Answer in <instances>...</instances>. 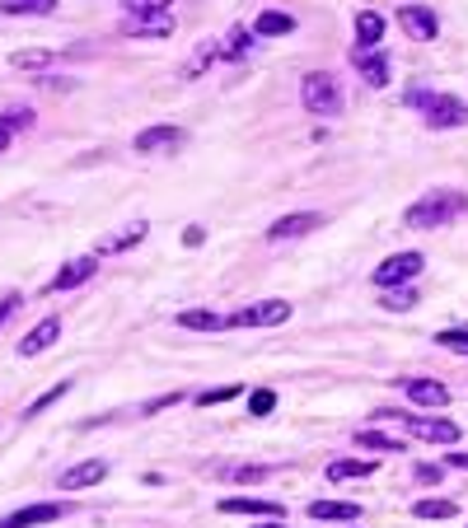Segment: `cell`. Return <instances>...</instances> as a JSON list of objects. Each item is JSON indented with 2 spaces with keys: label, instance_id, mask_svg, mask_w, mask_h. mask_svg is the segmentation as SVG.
Returning a JSON list of instances; mask_svg holds the SVG:
<instances>
[{
  "label": "cell",
  "instance_id": "obj_43",
  "mask_svg": "<svg viewBox=\"0 0 468 528\" xmlns=\"http://www.w3.org/2000/svg\"><path fill=\"white\" fill-rule=\"evenodd\" d=\"M10 141H15V136H5V132H0V154H5V150H10Z\"/></svg>",
  "mask_w": 468,
  "mask_h": 528
},
{
  "label": "cell",
  "instance_id": "obj_32",
  "mask_svg": "<svg viewBox=\"0 0 468 528\" xmlns=\"http://www.w3.org/2000/svg\"><path fill=\"white\" fill-rule=\"evenodd\" d=\"M271 468L267 463H239V468H229V481H239V486H253V481H267Z\"/></svg>",
  "mask_w": 468,
  "mask_h": 528
},
{
  "label": "cell",
  "instance_id": "obj_22",
  "mask_svg": "<svg viewBox=\"0 0 468 528\" xmlns=\"http://www.w3.org/2000/svg\"><path fill=\"white\" fill-rule=\"evenodd\" d=\"M178 322H183V328H192V333H216V328H225V318H220L216 309H183Z\"/></svg>",
  "mask_w": 468,
  "mask_h": 528
},
{
  "label": "cell",
  "instance_id": "obj_18",
  "mask_svg": "<svg viewBox=\"0 0 468 528\" xmlns=\"http://www.w3.org/2000/svg\"><path fill=\"white\" fill-rule=\"evenodd\" d=\"M403 388H408V397L417 402V407H445L450 402V388L436 384V379H403Z\"/></svg>",
  "mask_w": 468,
  "mask_h": 528
},
{
  "label": "cell",
  "instance_id": "obj_6",
  "mask_svg": "<svg viewBox=\"0 0 468 528\" xmlns=\"http://www.w3.org/2000/svg\"><path fill=\"white\" fill-rule=\"evenodd\" d=\"M187 145V132L183 127H145L136 136V154H174Z\"/></svg>",
  "mask_w": 468,
  "mask_h": 528
},
{
  "label": "cell",
  "instance_id": "obj_11",
  "mask_svg": "<svg viewBox=\"0 0 468 528\" xmlns=\"http://www.w3.org/2000/svg\"><path fill=\"white\" fill-rule=\"evenodd\" d=\"M403 421H408V430H412L417 439H426V444H454V439H459V426L445 421V417H403Z\"/></svg>",
  "mask_w": 468,
  "mask_h": 528
},
{
  "label": "cell",
  "instance_id": "obj_39",
  "mask_svg": "<svg viewBox=\"0 0 468 528\" xmlns=\"http://www.w3.org/2000/svg\"><path fill=\"white\" fill-rule=\"evenodd\" d=\"M202 238H207L202 225H187V229H183V243H187V248H202Z\"/></svg>",
  "mask_w": 468,
  "mask_h": 528
},
{
  "label": "cell",
  "instance_id": "obj_37",
  "mask_svg": "<svg viewBox=\"0 0 468 528\" xmlns=\"http://www.w3.org/2000/svg\"><path fill=\"white\" fill-rule=\"evenodd\" d=\"M436 342L450 351H468V328H445V333H436Z\"/></svg>",
  "mask_w": 468,
  "mask_h": 528
},
{
  "label": "cell",
  "instance_id": "obj_30",
  "mask_svg": "<svg viewBox=\"0 0 468 528\" xmlns=\"http://www.w3.org/2000/svg\"><path fill=\"white\" fill-rule=\"evenodd\" d=\"M33 127V108H10V112H0V132L15 136V132H28Z\"/></svg>",
  "mask_w": 468,
  "mask_h": 528
},
{
  "label": "cell",
  "instance_id": "obj_42",
  "mask_svg": "<svg viewBox=\"0 0 468 528\" xmlns=\"http://www.w3.org/2000/svg\"><path fill=\"white\" fill-rule=\"evenodd\" d=\"M258 528H286V519H262Z\"/></svg>",
  "mask_w": 468,
  "mask_h": 528
},
{
  "label": "cell",
  "instance_id": "obj_33",
  "mask_svg": "<svg viewBox=\"0 0 468 528\" xmlns=\"http://www.w3.org/2000/svg\"><path fill=\"white\" fill-rule=\"evenodd\" d=\"M388 313H408L412 304H417V295L408 290V286H394V290H384V300H379Z\"/></svg>",
  "mask_w": 468,
  "mask_h": 528
},
{
  "label": "cell",
  "instance_id": "obj_2",
  "mask_svg": "<svg viewBox=\"0 0 468 528\" xmlns=\"http://www.w3.org/2000/svg\"><path fill=\"white\" fill-rule=\"evenodd\" d=\"M408 103H417L421 117H426V127H436V132H450V127H463V121H468V103L454 99V94H436V90L426 94V90H412Z\"/></svg>",
  "mask_w": 468,
  "mask_h": 528
},
{
  "label": "cell",
  "instance_id": "obj_40",
  "mask_svg": "<svg viewBox=\"0 0 468 528\" xmlns=\"http://www.w3.org/2000/svg\"><path fill=\"white\" fill-rule=\"evenodd\" d=\"M417 481H431V486H436V481H441V468H436V463H421V468H417Z\"/></svg>",
  "mask_w": 468,
  "mask_h": 528
},
{
  "label": "cell",
  "instance_id": "obj_35",
  "mask_svg": "<svg viewBox=\"0 0 468 528\" xmlns=\"http://www.w3.org/2000/svg\"><path fill=\"white\" fill-rule=\"evenodd\" d=\"M239 393H244L239 384H229V388H207V393H197V407H220V402L239 397Z\"/></svg>",
  "mask_w": 468,
  "mask_h": 528
},
{
  "label": "cell",
  "instance_id": "obj_38",
  "mask_svg": "<svg viewBox=\"0 0 468 528\" xmlns=\"http://www.w3.org/2000/svg\"><path fill=\"white\" fill-rule=\"evenodd\" d=\"M19 304H24V295H19V290H5V295H0V322H5Z\"/></svg>",
  "mask_w": 468,
  "mask_h": 528
},
{
  "label": "cell",
  "instance_id": "obj_23",
  "mask_svg": "<svg viewBox=\"0 0 468 528\" xmlns=\"http://www.w3.org/2000/svg\"><path fill=\"white\" fill-rule=\"evenodd\" d=\"M375 463L370 459H333L328 463V481H351V477H370Z\"/></svg>",
  "mask_w": 468,
  "mask_h": 528
},
{
  "label": "cell",
  "instance_id": "obj_7",
  "mask_svg": "<svg viewBox=\"0 0 468 528\" xmlns=\"http://www.w3.org/2000/svg\"><path fill=\"white\" fill-rule=\"evenodd\" d=\"M94 271H99V258H94V253H90V258H70V262H66V267H61V271H57V276L48 280L43 290H48V295L75 290V286H85V280H90Z\"/></svg>",
  "mask_w": 468,
  "mask_h": 528
},
{
  "label": "cell",
  "instance_id": "obj_20",
  "mask_svg": "<svg viewBox=\"0 0 468 528\" xmlns=\"http://www.w3.org/2000/svg\"><path fill=\"white\" fill-rule=\"evenodd\" d=\"M291 28H295V19H291L286 10H262V15L253 19V33H258V37H286Z\"/></svg>",
  "mask_w": 468,
  "mask_h": 528
},
{
  "label": "cell",
  "instance_id": "obj_17",
  "mask_svg": "<svg viewBox=\"0 0 468 528\" xmlns=\"http://www.w3.org/2000/svg\"><path fill=\"white\" fill-rule=\"evenodd\" d=\"M57 337H61V318H43L33 333H24V337H19V355H43Z\"/></svg>",
  "mask_w": 468,
  "mask_h": 528
},
{
  "label": "cell",
  "instance_id": "obj_9",
  "mask_svg": "<svg viewBox=\"0 0 468 528\" xmlns=\"http://www.w3.org/2000/svg\"><path fill=\"white\" fill-rule=\"evenodd\" d=\"M319 225H324V216H314V211H295V216L271 220L267 238H271V243H291V238H304L309 229H319Z\"/></svg>",
  "mask_w": 468,
  "mask_h": 528
},
{
  "label": "cell",
  "instance_id": "obj_27",
  "mask_svg": "<svg viewBox=\"0 0 468 528\" xmlns=\"http://www.w3.org/2000/svg\"><path fill=\"white\" fill-rule=\"evenodd\" d=\"M145 229H150L145 220H136V225H127L122 234H112V238L103 243V253H122V248H132V243H141V238H145Z\"/></svg>",
  "mask_w": 468,
  "mask_h": 528
},
{
  "label": "cell",
  "instance_id": "obj_15",
  "mask_svg": "<svg viewBox=\"0 0 468 528\" xmlns=\"http://www.w3.org/2000/svg\"><path fill=\"white\" fill-rule=\"evenodd\" d=\"M304 514L309 519H324V523H356L361 505H351V501H309Z\"/></svg>",
  "mask_w": 468,
  "mask_h": 528
},
{
  "label": "cell",
  "instance_id": "obj_29",
  "mask_svg": "<svg viewBox=\"0 0 468 528\" xmlns=\"http://www.w3.org/2000/svg\"><path fill=\"white\" fill-rule=\"evenodd\" d=\"M356 444H361V449H379V454H403V444L394 435H379V430H361Z\"/></svg>",
  "mask_w": 468,
  "mask_h": 528
},
{
  "label": "cell",
  "instance_id": "obj_16",
  "mask_svg": "<svg viewBox=\"0 0 468 528\" xmlns=\"http://www.w3.org/2000/svg\"><path fill=\"white\" fill-rule=\"evenodd\" d=\"M351 66L366 75L370 90H384V85H388V57H384V52H356V48H351Z\"/></svg>",
  "mask_w": 468,
  "mask_h": 528
},
{
  "label": "cell",
  "instance_id": "obj_24",
  "mask_svg": "<svg viewBox=\"0 0 468 528\" xmlns=\"http://www.w3.org/2000/svg\"><path fill=\"white\" fill-rule=\"evenodd\" d=\"M57 0H0V15L10 19H28V15H52Z\"/></svg>",
  "mask_w": 468,
  "mask_h": 528
},
{
  "label": "cell",
  "instance_id": "obj_14",
  "mask_svg": "<svg viewBox=\"0 0 468 528\" xmlns=\"http://www.w3.org/2000/svg\"><path fill=\"white\" fill-rule=\"evenodd\" d=\"M122 33H132V37H174V15H127Z\"/></svg>",
  "mask_w": 468,
  "mask_h": 528
},
{
  "label": "cell",
  "instance_id": "obj_31",
  "mask_svg": "<svg viewBox=\"0 0 468 528\" xmlns=\"http://www.w3.org/2000/svg\"><path fill=\"white\" fill-rule=\"evenodd\" d=\"M48 61H52V52H48V48H28V52H15V57H10V66H15V70H43Z\"/></svg>",
  "mask_w": 468,
  "mask_h": 528
},
{
  "label": "cell",
  "instance_id": "obj_3",
  "mask_svg": "<svg viewBox=\"0 0 468 528\" xmlns=\"http://www.w3.org/2000/svg\"><path fill=\"white\" fill-rule=\"evenodd\" d=\"M300 103L314 112V117H337V112H342V85H337V75L309 70V75L300 79Z\"/></svg>",
  "mask_w": 468,
  "mask_h": 528
},
{
  "label": "cell",
  "instance_id": "obj_25",
  "mask_svg": "<svg viewBox=\"0 0 468 528\" xmlns=\"http://www.w3.org/2000/svg\"><path fill=\"white\" fill-rule=\"evenodd\" d=\"M253 52V28H229V37H225V48H220V57L225 61H239V57H249Z\"/></svg>",
  "mask_w": 468,
  "mask_h": 528
},
{
  "label": "cell",
  "instance_id": "obj_13",
  "mask_svg": "<svg viewBox=\"0 0 468 528\" xmlns=\"http://www.w3.org/2000/svg\"><path fill=\"white\" fill-rule=\"evenodd\" d=\"M220 514H258V519H286V510L277 501H258V496H225Z\"/></svg>",
  "mask_w": 468,
  "mask_h": 528
},
{
  "label": "cell",
  "instance_id": "obj_5",
  "mask_svg": "<svg viewBox=\"0 0 468 528\" xmlns=\"http://www.w3.org/2000/svg\"><path fill=\"white\" fill-rule=\"evenodd\" d=\"M421 267H426V258H421V253H394V258H384V262L375 267V286H384V290L408 286V280H417V276H421Z\"/></svg>",
  "mask_w": 468,
  "mask_h": 528
},
{
  "label": "cell",
  "instance_id": "obj_8",
  "mask_svg": "<svg viewBox=\"0 0 468 528\" xmlns=\"http://www.w3.org/2000/svg\"><path fill=\"white\" fill-rule=\"evenodd\" d=\"M399 24L417 37V43H431V37L441 33V19L431 5H399Z\"/></svg>",
  "mask_w": 468,
  "mask_h": 528
},
{
  "label": "cell",
  "instance_id": "obj_26",
  "mask_svg": "<svg viewBox=\"0 0 468 528\" xmlns=\"http://www.w3.org/2000/svg\"><path fill=\"white\" fill-rule=\"evenodd\" d=\"M66 393H70V379H61V384H57V388H48L43 397H33L28 407H24V421H33V417H43L48 407H57V402H61Z\"/></svg>",
  "mask_w": 468,
  "mask_h": 528
},
{
  "label": "cell",
  "instance_id": "obj_19",
  "mask_svg": "<svg viewBox=\"0 0 468 528\" xmlns=\"http://www.w3.org/2000/svg\"><path fill=\"white\" fill-rule=\"evenodd\" d=\"M379 37H384V15L361 10V15H356V52H375Z\"/></svg>",
  "mask_w": 468,
  "mask_h": 528
},
{
  "label": "cell",
  "instance_id": "obj_34",
  "mask_svg": "<svg viewBox=\"0 0 468 528\" xmlns=\"http://www.w3.org/2000/svg\"><path fill=\"white\" fill-rule=\"evenodd\" d=\"M277 412V393L271 388H258L253 397H249V417H271Z\"/></svg>",
  "mask_w": 468,
  "mask_h": 528
},
{
  "label": "cell",
  "instance_id": "obj_10",
  "mask_svg": "<svg viewBox=\"0 0 468 528\" xmlns=\"http://www.w3.org/2000/svg\"><path fill=\"white\" fill-rule=\"evenodd\" d=\"M108 477V463L103 459H85V463H75L57 477V491H80V486H99Z\"/></svg>",
  "mask_w": 468,
  "mask_h": 528
},
{
  "label": "cell",
  "instance_id": "obj_36",
  "mask_svg": "<svg viewBox=\"0 0 468 528\" xmlns=\"http://www.w3.org/2000/svg\"><path fill=\"white\" fill-rule=\"evenodd\" d=\"M174 0H127V10L132 15H169Z\"/></svg>",
  "mask_w": 468,
  "mask_h": 528
},
{
  "label": "cell",
  "instance_id": "obj_4",
  "mask_svg": "<svg viewBox=\"0 0 468 528\" xmlns=\"http://www.w3.org/2000/svg\"><path fill=\"white\" fill-rule=\"evenodd\" d=\"M286 318H291L286 300H258V304H249L239 313H229L225 328H277V322H286Z\"/></svg>",
  "mask_w": 468,
  "mask_h": 528
},
{
  "label": "cell",
  "instance_id": "obj_12",
  "mask_svg": "<svg viewBox=\"0 0 468 528\" xmlns=\"http://www.w3.org/2000/svg\"><path fill=\"white\" fill-rule=\"evenodd\" d=\"M70 514V505H24V510H15V514H5L0 519V528H33V523H57V519H66Z\"/></svg>",
  "mask_w": 468,
  "mask_h": 528
},
{
  "label": "cell",
  "instance_id": "obj_28",
  "mask_svg": "<svg viewBox=\"0 0 468 528\" xmlns=\"http://www.w3.org/2000/svg\"><path fill=\"white\" fill-rule=\"evenodd\" d=\"M412 514H417V519H454L459 505H454V501H431V496H426V501L412 505Z\"/></svg>",
  "mask_w": 468,
  "mask_h": 528
},
{
  "label": "cell",
  "instance_id": "obj_1",
  "mask_svg": "<svg viewBox=\"0 0 468 528\" xmlns=\"http://www.w3.org/2000/svg\"><path fill=\"white\" fill-rule=\"evenodd\" d=\"M459 216H468V192L436 187V192H426L417 206H408V229L431 234V229H445V225L459 220Z\"/></svg>",
  "mask_w": 468,
  "mask_h": 528
},
{
  "label": "cell",
  "instance_id": "obj_41",
  "mask_svg": "<svg viewBox=\"0 0 468 528\" xmlns=\"http://www.w3.org/2000/svg\"><path fill=\"white\" fill-rule=\"evenodd\" d=\"M450 468H463V472H468V454H450Z\"/></svg>",
  "mask_w": 468,
  "mask_h": 528
},
{
  "label": "cell",
  "instance_id": "obj_21",
  "mask_svg": "<svg viewBox=\"0 0 468 528\" xmlns=\"http://www.w3.org/2000/svg\"><path fill=\"white\" fill-rule=\"evenodd\" d=\"M216 61H220V48H216L211 37H207V43H202L197 52H192V57L183 61V79H197V75H202V70H211Z\"/></svg>",
  "mask_w": 468,
  "mask_h": 528
}]
</instances>
